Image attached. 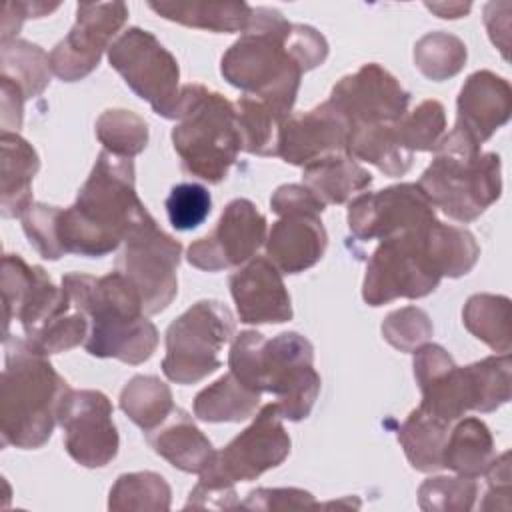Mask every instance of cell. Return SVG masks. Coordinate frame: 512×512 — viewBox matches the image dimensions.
<instances>
[{
	"label": "cell",
	"instance_id": "obj_1",
	"mask_svg": "<svg viewBox=\"0 0 512 512\" xmlns=\"http://www.w3.org/2000/svg\"><path fill=\"white\" fill-rule=\"evenodd\" d=\"M146 212L136 194L132 158L102 150L76 202L58 214L60 248L64 254L106 256Z\"/></svg>",
	"mask_w": 512,
	"mask_h": 512
},
{
	"label": "cell",
	"instance_id": "obj_2",
	"mask_svg": "<svg viewBox=\"0 0 512 512\" xmlns=\"http://www.w3.org/2000/svg\"><path fill=\"white\" fill-rule=\"evenodd\" d=\"M62 288L90 320L88 354L126 364H142L154 354L158 330L146 318L138 290L118 270L104 276L70 272L62 276Z\"/></svg>",
	"mask_w": 512,
	"mask_h": 512
},
{
	"label": "cell",
	"instance_id": "obj_3",
	"mask_svg": "<svg viewBox=\"0 0 512 512\" xmlns=\"http://www.w3.org/2000/svg\"><path fill=\"white\" fill-rule=\"evenodd\" d=\"M292 26L282 12L256 6L248 28L220 62L224 80L244 94L264 100L284 120L292 114L304 74L290 46Z\"/></svg>",
	"mask_w": 512,
	"mask_h": 512
},
{
	"label": "cell",
	"instance_id": "obj_4",
	"mask_svg": "<svg viewBox=\"0 0 512 512\" xmlns=\"http://www.w3.org/2000/svg\"><path fill=\"white\" fill-rule=\"evenodd\" d=\"M70 390L48 356L16 336L4 338L0 386L2 446L34 450L44 446L58 422V406Z\"/></svg>",
	"mask_w": 512,
	"mask_h": 512
},
{
	"label": "cell",
	"instance_id": "obj_5",
	"mask_svg": "<svg viewBox=\"0 0 512 512\" xmlns=\"http://www.w3.org/2000/svg\"><path fill=\"white\" fill-rule=\"evenodd\" d=\"M510 368V354L458 366L440 344H422L414 350L420 406L446 424L468 410L492 412L510 400Z\"/></svg>",
	"mask_w": 512,
	"mask_h": 512
},
{
	"label": "cell",
	"instance_id": "obj_6",
	"mask_svg": "<svg viewBox=\"0 0 512 512\" xmlns=\"http://www.w3.org/2000/svg\"><path fill=\"white\" fill-rule=\"evenodd\" d=\"M172 144L186 174L222 182L242 150L234 102L202 84L180 86Z\"/></svg>",
	"mask_w": 512,
	"mask_h": 512
},
{
	"label": "cell",
	"instance_id": "obj_7",
	"mask_svg": "<svg viewBox=\"0 0 512 512\" xmlns=\"http://www.w3.org/2000/svg\"><path fill=\"white\" fill-rule=\"evenodd\" d=\"M436 156L418 186L434 208L448 218L472 222L502 194V162L494 152H480L454 128L444 134Z\"/></svg>",
	"mask_w": 512,
	"mask_h": 512
},
{
	"label": "cell",
	"instance_id": "obj_8",
	"mask_svg": "<svg viewBox=\"0 0 512 512\" xmlns=\"http://www.w3.org/2000/svg\"><path fill=\"white\" fill-rule=\"evenodd\" d=\"M234 336V316L216 300H200L180 314L166 330L162 372L176 384H196L216 372L220 350Z\"/></svg>",
	"mask_w": 512,
	"mask_h": 512
},
{
	"label": "cell",
	"instance_id": "obj_9",
	"mask_svg": "<svg viewBox=\"0 0 512 512\" xmlns=\"http://www.w3.org/2000/svg\"><path fill=\"white\" fill-rule=\"evenodd\" d=\"M428 226L380 240L366 264L362 284L368 306H382L396 298H422L438 288L442 274L428 250Z\"/></svg>",
	"mask_w": 512,
	"mask_h": 512
},
{
	"label": "cell",
	"instance_id": "obj_10",
	"mask_svg": "<svg viewBox=\"0 0 512 512\" xmlns=\"http://www.w3.org/2000/svg\"><path fill=\"white\" fill-rule=\"evenodd\" d=\"M116 270L138 290L144 312H162L178 292V264L182 244L166 234L146 212L124 236Z\"/></svg>",
	"mask_w": 512,
	"mask_h": 512
},
{
	"label": "cell",
	"instance_id": "obj_11",
	"mask_svg": "<svg viewBox=\"0 0 512 512\" xmlns=\"http://www.w3.org/2000/svg\"><path fill=\"white\" fill-rule=\"evenodd\" d=\"M108 62L124 78L128 88L146 100L158 116L176 120L180 68L176 58L152 32L138 26L124 30L110 44Z\"/></svg>",
	"mask_w": 512,
	"mask_h": 512
},
{
	"label": "cell",
	"instance_id": "obj_12",
	"mask_svg": "<svg viewBox=\"0 0 512 512\" xmlns=\"http://www.w3.org/2000/svg\"><path fill=\"white\" fill-rule=\"evenodd\" d=\"M288 454L290 436L284 430L278 406L270 402L260 408L248 428L214 452L210 464L200 472L198 484L234 488L236 482L256 480L266 470L280 466Z\"/></svg>",
	"mask_w": 512,
	"mask_h": 512
},
{
	"label": "cell",
	"instance_id": "obj_13",
	"mask_svg": "<svg viewBox=\"0 0 512 512\" xmlns=\"http://www.w3.org/2000/svg\"><path fill=\"white\" fill-rule=\"evenodd\" d=\"M260 392H270L282 418H308L320 392V374L314 368V346L298 332H282L264 340L258 366Z\"/></svg>",
	"mask_w": 512,
	"mask_h": 512
},
{
	"label": "cell",
	"instance_id": "obj_14",
	"mask_svg": "<svg viewBox=\"0 0 512 512\" xmlns=\"http://www.w3.org/2000/svg\"><path fill=\"white\" fill-rule=\"evenodd\" d=\"M68 456L86 468H102L120 448L112 404L100 390H68L58 406Z\"/></svg>",
	"mask_w": 512,
	"mask_h": 512
},
{
	"label": "cell",
	"instance_id": "obj_15",
	"mask_svg": "<svg viewBox=\"0 0 512 512\" xmlns=\"http://www.w3.org/2000/svg\"><path fill=\"white\" fill-rule=\"evenodd\" d=\"M124 2H82L76 6L72 30L50 52V68L64 82L88 76L100 62L112 38L124 26Z\"/></svg>",
	"mask_w": 512,
	"mask_h": 512
},
{
	"label": "cell",
	"instance_id": "obj_16",
	"mask_svg": "<svg viewBox=\"0 0 512 512\" xmlns=\"http://www.w3.org/2000/svg\"><path fill=\"white\" fill-rule=\"evenodd\" d=\"M436 220L434 206L418 184H396L364 192L348 206V226L358 240H384L420 230Z\"/></svg>",
	"mask_w": 512,
	"mask_h": 512
},
{
	"label": "cell",
	"instance_id": "obj_17",
	"mask_svg": "<svg viewBox=\"0 0 512 512\" xmlns=\"http://www.w3.org/2000/svg\"><path fill=\"white\" fill-rule=\"evenodd\" d=\"M266 240V218L246 198H236L222 210L216 228L192 242L186 260L206 272H220L254 258Z\"/></svg>",
	"mask_w": 512,
	"mask_h": 512
},
{
	"label": "cell",
	"instance_id": "obj_18",
	"mask_svg": "<svg viewBox=\"0 0 512 512\" xmlns=\"http://www.w3.org/2000/svg\"><path fill=\"white\" fill-rule=\"evenodd\" d=\"M352 126L398 122L410 104V94L380 64H362L340 78L328 98Z\"/></svg>",
	"mask_w": 512,
	"mask_h": 512
},
{
	"label": "cell",
	"instance_id": "obj_19",
	"mask_svg": "<svg viewBox=\"0 0 512 512\" xmlns=\"http://www.w3.org/2000/svg\"><path fill=\"white\" fill-rule=\"evenodd\" d=\"M348 134V120L330 100H326L308 112L290 114L282 122L276 156L286 164L304 168L324 156L346 152Z\"/></svg>",
	"mask_w": 512,
	"mask_h": 512
},
{
	"label": "cell",
	"instance_id": "obj_20",
	"mask_svg": "<svg viewBox=\"0 0 512 512\" xmlns=\"http://www.w3.org/2000/svg\"><path fill=\"white\" fill-rule=\"evenodd\" d=\"M230 294L244 324H280L292 318L282 272L264 256L248 260L230 276Z\"/></svg>",
	"mask_w": 512,
	"mask_h": 512
},
{
	"label": "cell",
	"instance_id": "obj_21",
	"mask_svg": "<svg viewBox=\"0 0 512 512\" xmlns=\"http://www.w3.org/2000/svg\"><path fill=\"white\" fill-rule=\"evenodd\" d=\"M456 110L454 130L482 146L510 120L512 88L506 78L490 70H478L460 88Z\"/></svg>",
	"mask_w": 512,
	"mask_h": 512
},
{
	"label": "cell",
	"instance_id": "obj_22",
	"mask_svg": "<svg viewBox=\"0 0 512 512\" xmlns=\"http://www.w3.org/2000/svg\"><path fill=\"white\" fill-rule=\"evenodd\" d=\"M328 246V234L320 214L294 212L280 216L266 236V258L282 274H298L312 268Z\"/></svg>",
	"mask_w": 512,
	"mask_h": 512
},
{
	"label": "cell",
	"instance_id": "obj_23",
	"mask_svg": "<svg viewBox=\"0 0 512 512\" xmlns=\"http://www.w3.org/2000/svg\"><path fill=\"white\" fill-rule=\"evenodd\" d=\"M146 442L174 468L194 474H200L216 452L208 436L194 424L192 416L178 406H174L160 426L146 432Z\"/></svg>",
	"mask_w": 512,
	"mask_h": 512
},
{
	"label": "cell",
	"instance_id": "obj_24",
	"mask_svg": "<svg viewBox=\"0 0 512 512\" xmlns=\"http://www.w3.org/2000/svg\"><path fill=\"white\" fill-rule=\"evenodd\" d=\"M0 148V212L4 218H20L34 204L32 180L40 168V158L36 150L16 132H2Z\"/></svg>",
	"mask_w": 512,
	"mask_h": 512
},
{
	"label": "cell",
	"instance_id": "obj_25",
	"mask_svg": "<svg viewBox=\"0 0 512 512\" xmlns=\"http://www.w3.org/2000/svg\"><path fill=\"white\" fill-rule=\"evenodd\" d=\"M302 184L324 204H344L372 184V174L350 154H330L302 170Z\"/></svg>",
	"mask_w": 512,
	"mask_h": 512
},
{
	"label": "cell",
	"instance_id": "obj_26",
	"mask_svg": "<svg viewBox=\"0 0 512 512\" xmlns=\"http://www.w3.org/2000/svg\"><path fill=\"white\" fill-rule=\"evenodd\" d=\"M346 152L354 160L374 164L386 176H404L412 166V152L404 150L396 136V122L352 126Z\"/></svg>",
	"mask_w": 512,
	"mask_h": 512
},
{
	"label": "cell",
	"instance_id": "obj_27",
	"mask_svg": "<svg viewBox=\"0 0 512 512\" xmlns=\"http://www.w3.org/2000/svg\"><path fill=\"white\" fill-rule=\"evenodd\" d=\"M494 458V440L488 426L480 418H458L448 432L442 452V468L460 476L478 478L486 472Z\"/></svg>",
	"mask_w": 512,
	"mask_h": 512
},
{
	"label": "cell",
	"instance_id": "obj_28",
	"mask_svg": "<svg viewBox=\"0 0 512 512\" xmlns=\"http://www.w3.org/2000/svg\"><path fill=\"white\" fill-rule=\"evenodd\" d=\"M148 8L166 20L210 32H244L252 14L246 2H150Z\"/></svg>",
	"mask_w": 512,
	"mask_h": 512
},
{
	"label": "cell",
	"instance_id": "obj_29",
	"mask_svg": "<svg viewBox=\"0 0 512 512\" xmlns=\"http://www.w3.org/2000/svg\"><path fill=\"white\" fill-rule=\"evenodd\" d=\"M258 404L260 392L228 372L196 394L194 416L204 422H242L254 416Z\"/></svg>",
	"mask_w": 512,
	"mask_h": 512
},
{
	"label": "cell",
	"instance_id": "obj_30",
	"mask_svg": "<svg viewBox=\"0 0 512 512\" xmlns=\"http://www.w3.org/2000/svg\"><path fill=\"white\" fill-rule=\"evenodd\" d=\"M450 424L442 422L426 408H414L398 430V442L414 470L436 472L442 468V452Z\"/></svg>",
	"mask_w": 512,
	"mask_h": 512
},
{
	"label": "cell",
	"instance_id": "obj_31",
	"mask_svg": "<svg viewBox=\"0 0 512 512\" xmlns=\"http://www.w3.org/2000/svg\"><path fill=\"white\" fill-rule=\"evenodd\" d=\"M120 408L146 434L160 426L174 410L172 392L158 376L138 374L122 388Z\"/></svg>",
	"mask_w": 512,
	"mask_h": 512
},
{
	"label": "cell",
	"instance_id": "obj_32",
	"mask_svg": "<svg viewBox=\"0 0 512 512\" xmlns=\"http://www.w3.org/2000/svg\"><path fill=\"white\" fill-rule=\"evenodd\" d=\"M462 322L486 346L510 354V300L506 296H470L462 310Z\"/></svg>",
	"mask_w": 512,
	"mask_h": 512
},
{
	"label": "cell",
	"instance_id": "obj_33",
	"mask_svg": "<svg viewBox=\"0 0 512 512\" xmlns=\"http://www.w3.org/2000/svg\"><path fill=\"white\" fill-rule=\"evenodd\" d=\"M426 242L442 278H460L468 274L480 256V248L466 228L442 224L438 220L428 226Z\"/></svg>",
	"mask_w": 512,
	"mask_h": 512
},
{
	"label": "cell",
	"instance_id": "obj_34",
	"mask_svg": "<svg viewBox=\"0 0 512 512\" xmlns=\"http://www.w3.org/2000/svg\"><path fill=\"white\" fill-rule=\"evenodd\" d=\"M50 56L26 40L2 42V76L12 80L24 94L34 98L50 84Z\"/></svg>",
	"mask_w": 512,
	"mask_h": 512
},
{
	"label": "cell",
	"instance_id": "obj_35",
	"mask_svg": "<svg viewBox=\"0 0 512 512\" xmlns=\"http://www.w3.org/2000/svg\"><path fill=\"white\" fill-rule=\"evenodd\" d=\"M242 150L256 156H276L278 130L284 122L264 100L244 94L234 102Z\"/></svg>",
	"mask_w": 512,
	"mask_h": 512
},
{
	"label": "cell",
	"instance_id": "obj_36",
	"mask_svg": "<svg viewBox=\"0 0 512 512\" xmlns=\"http://www.w3.org/2000/svg\"><path fill=\"white\" fill-rule=\"evenodd\" d=\"M170 486L156 472L122 474L110 488V510H168Z\"/></svg>",
	"mask_w": 512,
	"mask_h": 512
},
{
	"label": "cell",
	"instance_id": "obj_37",
	"mask_svg": "<svg viewBox=\"0 0 512 512\" xmlns=\"http://www.w3.org/2000/svg\"><path fill=\"white\" fill-rule=\"evenodd\" d=\"M414 64L426 78L442 82L466 64V46L454 34L428 32L414 46Z\"/></svg>",
	"mask_w": 512,
	"mask_h": 512
},
{
	"label": "cell",
	"instance_id": "obj_38",
	"mask_svg": "<svg viewBox=\"0 0 512 512\" xmlns=\"http://www.w3.org/2000/svg\"><path fill=\"white\" fill-rule=\"evenodd\" d=\"M446 134V114L438 100H424L396 122V136L408 152H434Z\"/></svg>",
	"mask_w": 512,
	"mask_h": 512
},
{
	"label": "cell",
	"instance_id": "obj_39",
	"mask_svg": "<svg viewBox=\"0 0 512 512\" xmlns=\"http://www.w3.org/2000/svg\"><path fill=\"white\" fill-rule=\"evenodd\" d=\"M96 136L104 150L132 158L148 144V124L138 114L122 108L106 110L96 122Z\"/></svg>",
	"mask_w": 512,
	"mask_h": 512
},
{
	"label": "cell",
	"instance_id": "obj_40",
	"mask_svg": "<svg viewBox=\"0 0 512 512\" xmlns=\"http://www.w3.org/2000/svg\"><path fill=\"white\" fill-rule=\"evenodd\" d=\"M478 494V484L468 476H436L422 482L418 502L422 510H470Z\"/></svg>",
	"mask_w": 512,
	"mask_h": 512
},
{
	"label": "cell",
	"instance_id": "obj_41",
	"mask_svg": "<svg viewBox=\"0 0 512 512\" xmlns=\"http://www.w3.org/2000/svg\"><path fill=\"white\" fill-rule=\"evenodd\" d=\"M212 210L210 192L196 182L176 184L166 198V214L176 230H194L198 228Z\"/></svg>",
	"mask_w": 512,
	"mask_h": 512
},
{
	"label": "cell",
	"instance_id": "obj_42",
	"mask_svg": "<svg viewBox=\"0 0 512 512\" xmlns=\"http://www.w3.org/2000/svg\"><path fill=\"white\" fill-rule=\"evenodd\" d=\"M382 336L400 352H414L432 336V322L424 310L406 306L384 318Z\"/></svg>",
	"mask_w": 512,
	"mask_h": 512
},
{
	"label": "cell",
	"instance_id": "obj_43",
	"mask_svg": "<svg viewBox=\"0 0 512 512\" xmlns=\"http://www.w3.org/2000/svg\"><path fill=\"white\" fill-rule=\"evenodd\" d=\"M58 214L60 208L34 202L22 216V228L34 250L46 260H58L64 256L58 242Z\"/></svg>",
	"mask_w": 512,
	"mask_h": 512
},
{
	"label": "cell",
	"instance_id": "obj_44",
	"mask_svg": "<svg viewBox=\"0 0 512 512\" xmlns=\"http://www.w3.org/2000/svg\"><path fill=\"white\" fill-rule=\"evenodd\" d=\"M310 506H314V498L302 488H258L248 492L240 504L246 510H296Z\"/></svg>",
	"mask_w": 512,
	"mask_h": 512
},
{
	"label": "cell",
	"instance_id": "obj_45",
	"mask_svg": "<svg viewBox=\"0 0 512 512\" xmlns=\"http://www.w3.org/2000/svg\"><path fill=\"white\" fill-rule=\"evenodd\" d=\"M270 206L278 216L294 214V212L322 214V210L326 208L304 184L278 186L270 198Z\"/></svg>",
	"mask_w": 512,
	"mask_h": 512
},
{
	"label": "cell",
	"instance_id": "obj_46",
	"mask_svg": "<svg viewBox=\"0 0 512 512\" xmlns=\"http://www.w3.org/2000/svg\"><path fill=\"white\" fill-rule=\"evenodd\" d=\"M2 80V132H10L12 128L18 130L22 124V106H24V94L22 90L8 78L0 76Z\"/></svg>",
	"mask_w": 512,
	"mask_h": 512
},
{
	"label": "cell",
	"instance_id": "obj_47",
	"mask_svg": "<svg viewBox=\"0 0 512 512\" xmlns=\"http://www.w3.org/2000/svg\"><path fill=\"white\" fill-rule=\"evenodd\" d=\"M470 2L462 4V2H438V4H432V2H426V8H430L432 12H436L440 18H460L464 14H468L470 10Z\"/></svg>",
	"mask_w": 512,
	"mask_h": 512
}]
</instances>
